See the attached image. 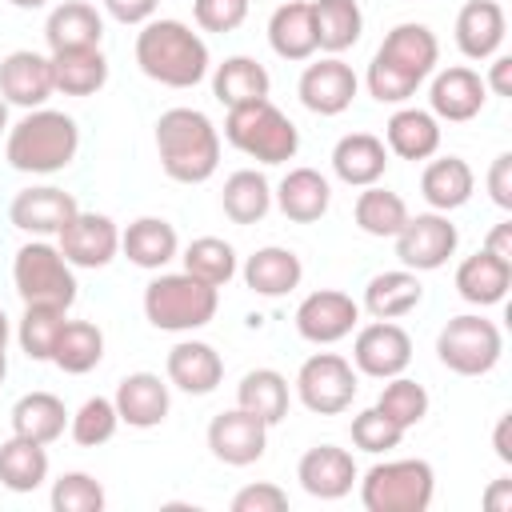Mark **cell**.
Here are the masks:
<instances>
[{
    "instance_id": "6da1fadb",
    "label": "cell",
    "mask_w": 512,
    "mask_h": 512,
    "mask_svg": "<svg viewBox=\"0 0 512 512\" xmlns=\"http://www.w3.org/2000/svg\"><path fill=\"white\" fill-rule=\"evenodd\" d=\"M436 60H440V40L428 24H412V20L396 24L380 40V48H376V56L364 72L368 96L380 100V104L412 100L416 88L436 72Z\"/></svg>"
},
{
    "instance_id": "7a4b0ae2",
    "label": "cell",
    "mask_w": 512,
    "mask_h": 512,
    "mask_svg": "<svg viewBox=\"0 0 512 512\" xmlns=\"http://www.w3.org/2000/svg\"><path fill=\"white\" fill-rule=\"evenodd\" d=\"M136 64L148 80H156L164 88H196L212 68L204 36L192 32L184 20H168V16H160V20L152 16L148 24H140Z\"/></svg>"
},
{
    "instance_id": "3957f363",
    "label": "cell",
    "mask_w": 512,
    "mask_h": 512,
    "mask_svg": "<svg viewBox=\"0 0 512 512\" xmlns=\"http://www.w3.org/2000/svg\"><path fill=\"white\" fill-rule=\"evenodd\" d=\"M160 168L176 184H204L220 168V132L200 108H168L156 120Z\"/></svg>"
},
{
    "instance_id": "277c9868",
    "label": "cell",
    "mask_w": 512,
    "mask_h": 512,
    "mask_svg": "<svg viewBox=\"0 0 512 512\" xmlns=\"http://www.w3.org/2000/svg\"><path fill=\"white\" fill-rule=\"evenodd\" d=\"M76 152H80V128L68 112L56 108H28L8 128V144H4V160L28 176L64 172L76 160Z\"/></svg>"
},
{
    "instance_id": "5b68a950",
    "label": "cell",
    "mask_w": 512,
    "mask_h": 512,
    "mask_svg": "<svg viewBox=\"0 0 512 512\" xmlns=\"http://www.w3.org/2000/svg\"><path fill=\"white\" fill-rule=\"evenodd\" d=\"M216 308H220V288L188 272H160L144 288V316L160 332H196L212 324Z\"/></svg>"
},
{
    "instance_id": "8992f818",
    "label": "cell",
    "mask_w": 512,
    "mask_h": 512,
    "mask_svg": "<svg viewBox=\"0 0 512 512\" xmlns=\"http://www.w3.org/2000/svg\"><path fill=\"white\" fill-rule=\"evenodd\" d=\"M224 140L236 152H244L248 160H260V164H288L300 152L296 124L272 100L228 108V116H224Z\"/></svg>"
},
{
    "instance_id": "52a82bcc",
    "label": "cell",
    "mask_w": 512,
    "mask_h": 512,
    "mask_svg": "<svg viewBox=\"0 0 512 512\" xmlns=\"http://www.w3.org/2000/svg\"><path fill=\"white\" fill-rule=\"evenodd\" d=\"M436 496V472L428 460H384L360 480V504L368 512H428Z\"/></svg>"
},
{
    "instance_id": "ba28073f",
    "label": "cell",
    "mask_w": 512,
    "mask_h": 512,
    "mask_svg": "<svg viewBox=\"0 0 512 512\" xmlns=\"http://www.w3.org/2000/svg\"><path fill=\"white\" fill-rule=\"evenodd\" d=\"M12 284H16V296L24 304H44V308H64V312L80 296V284H76L72 264L48 240H32V244H24L16 252V260H12Z\"/></svg>"
},
{
    "instance_id": "9c48e42d",
    "label": "cell",
    "mask_w": 512,
    "mask_h": 512,
    "mask_svg": "<svg viewBox=\"0 0 512 512\" xmlns=\"http://www.w3.org/2000/svg\"><path fill=\"white\" fill-rule=\"evenodd\" d=\"M436 356L456 376H488L504 356V336L496 320L480 312L452 316L436 336Z\"/></svg>"
},
{
    "instance_id": "30bf717a",
    "label": "cell",
    "mask_w": 512,
    "mask_h": 512,
    "mask_svg": "<svg viewBox=\"0 0 512 512\" xmlns=\"http://www.w3.org/2000/svg\"><path fill=\"white\" fill-rule=\"evenodd\" d=\"M356 368L340 352H316L296 372V396L316 416H340L356 400Z\"/></svg>"
},
{
    "instance_id": "8fae6325",
    "label": "cell",
    "mask_w": 512,
    "mask_h": 512,
    "mask_svg": "<svg viewBox=\"0 0 512 512\" xmlns=\"http://www.w3.org/2000/svg\"><path fill=\"white\" fill-rule=\"evenodd\" d=\"M392 240H396V260L408 272H436L456 252L460 232L448 220V212H420V216H408Z\"/></svg>"
},
{
    "instance_id": "7c38bea8",
    "label": "cell",
    "mask_w": 512,
    "mask_h": 512,
    "mask_svg": "<svg viewBox=\"0 0 512 512\" xmlns=\"http://www.w3.org/2000/svg\"><path fill=\"white\" fill-rule=\"evenodd\" d=\"M56 248L64 252V260L72 268H104L116 260L120 252V228L112 216L104 212H76L60 232H56Z\"/></svg>"
},
{
    "instance_id": "4fadbf2b",
    "label": "cell",
    "mask_w": 512,
    "mask_h": 512,
    "mask_svg": "<svg viewBox=\"0 0 512 512\" xmlns=\"http://www.w3.org/2000/svg\"><path fill=\"white\" fill-rule=\"evenodd\" d=\"M412 364V336L396 324V320H372L356 332L352 340V368L372 376V380H388L400 376Z\"/></svg>"
},
{
    "instance_id": "5bb4252c",
    "label": "cell",
    "mask_w": 512,
    "mask_h": 512,
    "mask_svg": "<svg viewBox=\"0 0 512 512\" xmlns=\"http://www.w3.org/2000/svg\"><path fill=\"white\" fill-rule=\"evenodd\" d=\"M356 324H360V304L340 288L308 292L296 304V332L308 344H336V340L352 336Z\"/></svg>"
},
{
    "instance_id": "9a60e30c",
    "label": "cell",
    "mask_w": 512,
    "mask_h": 512,
    "mask_svg": "<svg viewBox=\"0 0 512 512\" xmlns=\"http://www.w3.org/2000/svg\"><path fill=\"white\" fill-rule=\"evenodd\" d=\"M208 448L228 468H248L268 448V424L244 408H228L208 424Z\"/></svg>"
},
{
    "instance_id": "2e32d148",
    "label": "cell",
    "mask_w": 512,
    "mask_h": 512,
    "mask_svg": "<svg viewBox=\"0 0 512 512\" xmlns=\"http://www.w3.org/2000/svg\"><path fill=\"white\" fill-rule=\"evenodd\" d=\"M356 88H360V80H356L352 64H344L340 56H324V60L308 64L300 72V84H296L300 104L308 112H316V116H340V112H348L352 100H356Z\"/></svg>"
},
{
    "instance_id": "e0dca14e",
    "label": "cell",
    "mask_w": 512,
    "mask_h": 512,
    "mask_svg": "<svg viewBox=\"0 0 512 512\" xmlns=\"http://www.w3.org/2000/svg\"><path fill=\"white\" fill-rule=\"evenodd\" d=\"M484 100H488V88L480 80V72L464 68V64H452L444 72L432 76V88H428V112L436 120H448V124H468L484 112Z\"/></svg>"
},
{
    "instance_id": "ac0fdd59",
    "label": "cell",
    "mask_w": 512,
    "mask_h": 512,
    "mask_svg": "<svg viewBox=\"0 0 512 512\" xmlns=\"http://www.w3.org/2000/svg\"><path fill=\"white\" fill-rule=\"evenodd\" d=\"M296 480L308 496L316 500H344L352 492V484L360 480L356 472V460L348 448H336V444H316L300 456L296 464Z\"/></svg>"
},
{
    "instance_id": "d6986e66",
    "label": "cell",
    "mask_w": 512,
    "mask_h": 512,
    "mask_svg": "<svg viewBox=\"0 0 512 512\" xmlns=\"http://www.w3.org/2000/svg\"><path fill=\"white\" fill-rule=\"evenodd\" d=\"M56 92L52 84V56H40L32 48H16L0 60V96L16 108H44V100Z\"/></svg>"
},
{
    "instance_id": "ffe728a7",
    "label": "cell",
    "mask_w": 512,
    "mask_h": 512,
    "mask_svg": "<svg viewBox=\"0 0 512 512\" xmlns=\"http://www.w3.org/2000/svg\"><path fill=\"white\" fill-rule=\"evenodd\" d=\"M80 212L76 196L64 192V188H52V184H40V188H24L16 192L12 208H8V220L20 228V232H32V236H56L72 216Z\"/></svg>"
},
{
    "instance_id": "44dd1931",
    "label": "cell",
    "mask_w": 512,
    "mask_h": 512,
    "mask_svg": "<svg viewBox=\"0 0 512 512\" xmlns=\"http://www.w3.org/2000/svg\"><path fill=\"white\" fill-rule=\"evenodd\" d=\"M164 372H168V384L188 392V396H208L220 388L224 380V360L212 344L204 340H180L168 348V360H164Z\"/></svg>"
},
{
    "instance_id": "7402d4cb",
    "label": "cell",
    "mask_w": 512,
    "mask_h": 512,
    "mask_svg": "<svg viewBox=\"0 0 512 512\" xmlns=\"http://www.w3.org/2000/svg\"><path fill=\"white\" fill-rule=\"evenodd\" d=\"M112 404H116L120 424H128V428H156V424L168 420L172 396H168V384L156 372H128L116 384Z\"/></svg>"
},
{
    "instance_id": "603a6c76",
    "label": "cell",
    "mask_w": 512,
    "mask_h": 512,
    "mask_svg": "<svg viewBox=\"0 0 512 512\" xmlns=\"http://www.w3.org/2000/svg\"><path fill=\"white\" fill-rule=\"evenodd\" d=\"M332 172L348 188L380 184L384 172H388V148H384V140L372 136V132H348V136H340L336 148H332Z\"/></svg>"
},
{
    "instance_id": "cb8c5ba5",
    "label": "cell",
    "mask_w": 512,
    "mask_h": 512,
    "mask_svg": "<svg viewBox=\"0 0 512 512\" xmlns=\"http://www.w3.org/2000/svg\"><path fill=\"white\" fill-rule=\"evenodd\" d=\"M504 32H508V20L496 0H468L456 12V48L468 60H492L504 44Z\"/></svg>"
},
{
    "instance_id": "d4e9b609",
    "label": "cell",
    "mask_w": 512,
    "mask_h": 512,
    "mask_svg": "<svg viewBox=\"0 0 512 512\" xmlns=\"http://www.w3.org/2000/svg\"><path fill=\"white\" fill-rule=\"evenodd\" d=\"M120 252L144 272H160L180 256V236L164 216H140L120 232Z\"/></svg>"
},
{
    "instance_id": "484cf974",
    "label": "cell",
    "mask_w": 512,
    "mask_h": 512,
    "mask_svg": "<svg viewBox=\"0 0 512 512\" xmlns=\"http://www.w3.org/2000/svg\"><path fill=\"white\" fill-rule=\"evenodd\" d=\"M44 40L52 52H72V48H100L104 40V16L88 0H60L48 12Z\"/></svg>"
},
{
    "instance_id": "4316f807",
    "label": "cell",
    "mask_w": 512,
    "mask_h": 512,
    "mask_svg": "<svg viewBox=\"0 0 512 512\" xmlns=\"http://www.w3.org/2000/svg\"><path fill=\"white\" fill-rule=\"evenodd\" d=\"M272 200L292 224H316L332 204V184L316 168H288L284 180L276 184Z\"/></svg>"
},
{
    "instance_id": "83f0119b",
    "label": "cell",
    "mask_w": 512,
    "mask_h": 512,
    "mask_svg": "<svg viewBox=\"0 0 512 512\" xmlns=\"http://www.w3.org/2000/svg\"><path fill=\"white\" fill-rule=\"evenodd\" d=\"M240 276H244V284H248L256 296L276 300V296H288L292 288H300L304 264H300V256H296L292 248L268 244V248H256V252L244 260Z\"/></svg>"
},
{
    "instance_id": "f1b7e54d",
    "label": "cell",
    "mask_w": 512,
    "mask_h": 512,
    "mask_svg": "<svg viewBox=\"0 0 512 512\" xmlns=\"http://www.w3.org/2000/svg\"><path fill=\"white\" fill-rule=\"evenodd\" d=\"M508 288H512V260H500L484 248L464 256L456 268V292H460V300H468L476 308L500 304L508 296Z\"/></svg>"
},
{
    "instance_id": "f546056e",
    "label": "cell",
    "mask_w": 512,
    "mask_h": 512,
    "mask_svg": "<svg viewBox=\"0 0 512 512\" xmlns=\"http://www.w3.org/2000/svg\"><path fill=\"white\" fill-rule=\"evenodd\" d=\"M384 148L400 160H432L440 148V120L424 108H396L384 124Z\"/></svg>"
},
{
    "instance_id": "4dcf8cb0",
    "label": "cell",
    "mask_w": 512,
    "mask_h": 512,
    "mask_svg": "<svg viewBox=\"0 0 512 512\" xmlns=\"http://www.w3.org/2000/svg\"><path fill=\"white\" fill-rule=\"evenodd\" d=\"M472 188H476V172L468 168L464 156H440V160H428L424 172H420V196L428 200L432 212H456L472 200Z\"/></svg>"
},
{
    "instance_id": "1f68e13d",
    "label": "cell",
    "mask_w": 512,
    "mask_h": 512,
    "mask_svg": "<svg viewBox=\"0 0 512 512\" xmlns=\"http://www.w3.org/2000/svg\"><path fill=\"white\" fill-rule=\"evenodd\" d=\"M424 300V284L416 272L408 268H392V272H380L364 284V312L372 320H400L408 312H416Z\"/></svg>"
},
{
    "instance_id": "d6a6232c",
    "label": "cell",
    "mask_w": 512,
    "mask_h": 512,
    "mask_svg": "<svg viewBox=\"0 0 512 512\" xmlns=\"http://www.w3.org/2000/svg\"><path fill=\"white\" fill-rule=\"evenodd\" d=\"M272 92V76L260 60L252 56H228L224 64H216L212 72V96L224 104V108H240V104H256V100H268Z\"/></svg>"
},
{
    "instance_id": "836d02e7",
    "label": "cell",
    "mask_w": 512,
    "mask_h": 512,
    "mask_svg": "<svg viewBox=\"0 0 512 512\" xmlns=\"http://www.w3.org/2000/svg\"><path fill=\"white\" fill-rule=\"evenodd\" d=\"M268 44L280 60H308L316 52L312 0H284L268 20Z\"/></svg>"
},
{
    "instance_id": "e575fe53",
    "label": "cell",
    "mask_w": 512,
    "mask_h": 512,
    "mask_svg": "<svg viewBox=\"0 0 512 512\" xmlns=\"http://www.w3.org/2000/svg\"><path fill=\"white\" fill-rule=\"evenodd\" d=\"M8 420H12V432H16V436H28V440H36V444H52V440H60L64 428H68V408H64V400L52 396V392H24V396L12 404Z\"/></svg>"
},
{
    "instance_id": "d590c367",
    "label": "cell",
    "mask_w": 512,
    "mask_h": 512,
    "mask_svg": "<svg viewBox=\"0 0 512 512\" xmlns=\"http://www.w3.org/2000/svg\"><path fill=\"white\" fill-rule=\"evenodd\" d=\"M312 28H316V48L340 56L360 40L364 12L356 0H312Z\"/></svg>"
},
{
    "instance_id": "8d00e7d4",
    "label": "cell",
    "mask_w": 512,
    "mask_h": 512,
    "mask_svg": "<svg viewBox=\"0 0 512 512\" xmlns=\"http://www.w3.org/2000/svg\"><path fill=\"white\" fill-rule=\"evenodd\" d=\"M44 480H48V444L12 432L0 444V484L8 492H36Z\"/></svg>"
},
{
    "instance_id": "74e56055",
    "label": "cell",
    "mask_w": 512,
    "mask_h": 512,
    "mask_svg": "<svg viewBox=\"0 0 512 512\" xmlns=\"http://www.w3.org/2000/svg\"><path fill=\"white\" fill-rule=\"evenodd\" d=\"M52 84L64 96H96L108 84V60L100 48L52 52Z\"/></svg>"
},
{
    "instance_id": "f35d334b",
    "label": "cell",
    "mask_w": 512,
    "mask_h": 512,
    "mask_svg": "<svg viewBox=\"0 0 512 512\" xmlns=\"http://www.w3.org/2000/svg\"><path fill=\"white\" fill-rule=\"evenodd\" d=\"M288 400H292L288 396V380L276 368H252L236 384V408L260 416L268 428L288 416Z\"/></svg>"
},
{
    "instance_id": "ab89813d",
    "label": "cell",
    "mask_w": 512,
    "mask_h": 512,
    "mask_svg": "<svg viewBox=\"0 0 512 512\" xmlns=\"http://www.w3.org/2000/svg\"><path fill=\"white\" fill-rule=\"evenodd\" d=\"M220 208L232 224H256L268 216L272 208V184L264 180V172L256 168H236L228 180H224V192H220Z\"/></svg>"
},
{
    "instance_id": "60d3db41",
    "label": "cell",
    "mask_w": 512,
    "mask_h": 512,
    "mask_svg": "<svg viewBox=\"0 0 512 512\" xmlns=\"http://www.w3.org/2000/svg\"><path fill=\"white\" fill-rule=\"evenodd\" d=\"M352 216H356V228L364 236L392 240L404 228V220H408V204H404L400 192L380 188V184H368V188H360V196L352 204Z\"/></svg>"
},
{
    "instance_id": "b9f144b4",
    "label": "cell",
    "mask_w": 512,
    "mask_h": 512,
    "mask_svg": "<svg viewBox=\"0 0 512 512\" xmlns=\"http://www.w3.org/2000/svg\"><path fill=\"white\" fill-rule=\"evenodd\" d=\"M104 360V332L92 320H64L56 344H52V364L68 376H84Z\"/></svg>"
},
{
    "instance_id": "7bdbcfd3",
    "label": "cell",
    "mask_w": 512,
    "mask_h": 512,
    "mask_svg": "<svg viewBox=\"0 0 512 512\" xmlns=\"http://www.w3.org/2000/svg\"><path fill=\"white\" fill-rule=\"evenodd\" d=\"M184 272L188 276H196V280H204V284H212V288H224L232 276H236V248L228 244V240H220V236H196L188 248H184Z\"/></svg>"
},
{
    "instance_id": "ee69618b",
    "label": "cell",
    "mask_w": 512,
    "mask_h": 512,
    "mask_svg": "<svg viewBox=\"0 0 512 512\" xmlns=\"http://www.w3.org/2000/svg\"><path fill=\"white\" fill-rule=\"evenodd\" d=\"M68 312L64 308H44V304H24V316L16 324V344L28 360H52V344L64 328Z\"/></svg>"
},
{
    "instance_id": "f6af8a7d",
    "label": "cell",
    "mask_w": 512,
    "mask_h": 512,
    "mask_svg": "<svg viewBox=\"0 0 512 512\" xmlns=\"http://www.w3.org/2000/svg\"><path fill=\"white\" fill-rule=\"evenodd\" d=\"M376 408L396 424V428H416L424 416H428V392H424V384H416L412 376H388L384 380V388H380V396H376Z\"/></svg>"
},
{
    "instance_id": "bcb514c9",
    "label": "cell",
    "mask_w": 512,
    "mask_h": 512,
    "mask_svg": "<svg viewBox=\"0 0 512 512\" xmlns=\"http://www.w3.org/2000/svg\"><path fill=\"white\" fill-rule=\"evenodd\" d=\"M120 428V416H116V404L108 396H88L72 416H68V432L80 448H100L116 436Z\"/></svg>"
},
{
    "instance_id": "7dc6e473",
    "label": "cell",
    "mask_w": 512,
    "mask_h": 512,
    "mask_svg": "<svg viewBox=\"0 0 512 512\" xmlns=\"http://www.w3.org/2000/svg\"><path fill=\"white\" fill-rule=\"evenodd\" d=\"M104 484L88 472H64L52 484V512H104Z\"/></svg>"
},
{
    "instance_id": "c3c4849f",
    "label": "cell",
    "mask_w": 512,
    "mask_h": 512,
    "mask_svg": "<svg viewBox=\"0 0 512 512\" xmlns=\"http://www.w3.org/2000/svg\"><path fill=\"white\" fill-rule=\"evenodd\" d=\"M400 440H404V428H396V424H392L376 404L352 416V444H356L360 452L380 456V452L400 448Z\"/></svg>"
},
{
    "instance_id": "681fc988",
    "label": "cell",
    "mask_w": 512,
    "mask_h": 512,
    "mask_svg": "<svg viewBox=\"0 0 512 512\" xmlns=\"http://www.w3.org/2000/svg\"><path fill=\"white\" fill-rule=\"evenodd\" d=\"M192 16L204 32H236L248 20V0H192Z\"/></svg>"
},
{
    "instance_id": "f907efd6",
    "label": "cell",
    "mask_w": 512,
    "mask_h": 512,
    "mask_svg": "<svg viewBox=\"0 0 512 512\" xmlns=\"http://www.w3.org/2000/svg\"><path fill=\"white\" fill-rule=\"evenodd\" d=\"M288 508V492L272 480H260V484H244L236 496H232V512H284Z\"/></svg>"
},
{
    "instance_id": "816d5d0a",
    "label": "cell",
    "mask_w": 512,
    "mask_h": 512,
    "mask_svg": "<svg viewBox=\"0 0 512 512\" xmlns=\"http://www.w3.org/2000/svg\"><path fill=\"white\" fill-rule=\"evenodd\" d=\"M488 196L496 208L512 212V152H500L488 168Z\"/></svg>"
},
{
    "instance_id": "f5cc1de1",
    "label": "cell",
    "mask_w": 512,
    "mask_h": 512,
    "mask_svg": "<svg viewBox=\"0 0 512 512\" xmlns=\"http://www.w3.org/2000/svg\"><path fill=\"white\" fill-rule=\"evenodd\" d=\"M100 4L120 24H148L156 16V8H160V0H100Z\"/></svg>"
},
{
    "instance_id": "db71d44e",
    "label": "cell",
    "mask_w": 512,
    "mask_h": 512,
    "mask_svg": "<svg viewBox=\"0 0 512 512\" xmlns=\"http://www.w3.org/2000/svg\"><path fill=\"white\" fill-rule=\"evenodd\" d=\"M484 88H492L496 96H512V56H492Z\"/></svg>"
},
{
    "instance_id": "11a10c76",
    "label": "cell",
    "mask_w": 512,
    "mask_h": 512,
    "mask_svg": "<svg viewBox=\"0 0 512 512\" xmlns=\"http://www.w3.org/2000/svg\"><path fill=\"white\" fill-rule=\"evenodd\" d=\"M484 252H492V256H500V260H512V220H500V224L488 232Z\"/></svg>"
},
{
    "instance_id": "9f6ffc18",
    "label": "cell",
    "mask_w": 512,
    "mask_h": 512,
    "mask_svg": "<svg viewBox=\"0 0 512 512\" xmlns=\"http://www.w3.org/2000/svg\"><path fill=\"white\" fill-rule=\"evenodd\" d=\"M484 508L488 512H512V480L508 476L492 480V488L484 492Z\"/></svg>"
},
{
    "instance_id": "6f0895ef",
    "label": "cell",
    "mask_w": 512,
    "mask_h": 512,
    "mask_svg": "<svg viewBox=\"0 0 512 512\" xmlns=\"http://www.w3.org/2000/svg\"><path fill=\"white\" fill-rule=\"evenodd\" d=\"M512 412H504L500 420H496V432H492V448H496V456H500V464H512Z\"/></svg>"
},
{
    "instance_id": "680465c9",
    "label": "cell",
    "mask_w": 512,
    "mask_h": 512,
    "mask_svg": "<svg viewBox=\"0 0 512 512\" xmlns=\"http://www.w3.org/2000/svg\"><path fill=\"white\" fill-rule=\"evenodd\" d=\"M8 340H12V324H8V312L0 308V348H8Z\"/></svg>"
},
{
    "instance_id": "91938a15",
    "label": "cell",
    "mask_w": 512,
    "mask_h": 512,
    "mask_svg": "<svg viewBox=\"0 0 512 512\" xmlns=\"http://www.w3.org/2000/svg\"><path fill=\"white\" fill-rule=\"evenodd\" d=\"M16 8H24V12H36V8H48L52 0H12Z\"/></svg>"
},
{
    "instance_id": "94428289",
    "label": "cell",
    "mask_w": 512,
    "mask_h": 512,
    "mask_svg": "<svg viewBox=\"0 0 512 512\" xmlns=\"http://www.w3.org/2000/svg\"><path fill=\"white\" fill-rule=\"evenodd\" d=\"M0 132H8V100L0 96Z\"/></svg>"
},
{
    "instance_id": "6125c7cd",
    "label": "cell",
    "mask_w": 512,
    "mask_h": 512,
    "mask_svg": "<svg viewBox=\"0 0 512 512\" xmlns=\"http://www.w3.org/2000/svg\"><path fill=\"white\" fill-rule=\"evenodd\" d=\"M4 376H8V348H0V384H4Z\"/></svg>"
}]
</instances>
